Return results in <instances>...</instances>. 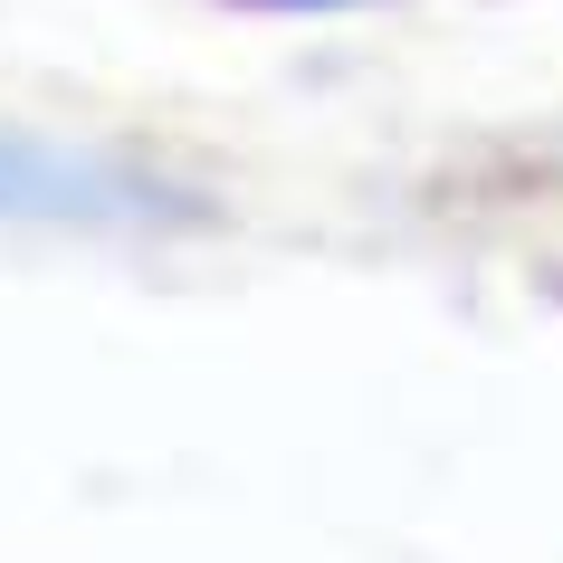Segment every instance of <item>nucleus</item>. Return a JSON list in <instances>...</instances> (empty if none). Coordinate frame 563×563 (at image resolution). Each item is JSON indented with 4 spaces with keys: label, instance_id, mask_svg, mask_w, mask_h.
<instances>
[{
    "label": "nucleus",
    "instance_id": "obj_1",
    "mask_svg": "<svg viewBox=\"0 0 563 563\" xmlns=\"http://www.w3.org/2000/svg\"><path fill=\"white\" fill-rule=\"evenodd\" d=\"M191 220H210L191 181H163L134 153L0 124V230H191Z\"/></svg>",
    "mask_w": 563,
    "mask_h": 563
},
{
    "label": "nucleus",
    "instance_id": "obj_2",
    "mask_svg": "<svg viewBox=\"0 0 563 563\" xmlns=\"http://www.w3.org/2000/svg\"><path fill=\"white\" fill-rule=\"evenodd\" d=\"M230 10H258V20H344V10H373V0H230Z\"/></svg>",
    "mask_w": 563,
    "mask_h": 563
},
{
    "label": "nucleus",
    "instance_id": "obj_3",
    "mask_svg": "<svg viewBox=\"0 0 563 563\" xmlns=\"http://www.w3.org/2000/svg\"><path fill=\"white\" fill-rule=\"evenodd\" d=\"M544 173H554V181H563V134H554V144H544Z\"/></svg>",
    "mask_w": 563,
    "mask_h": 563
}]
</instances>
